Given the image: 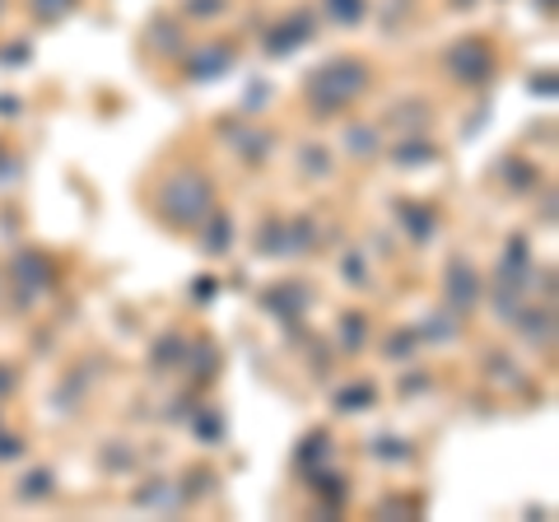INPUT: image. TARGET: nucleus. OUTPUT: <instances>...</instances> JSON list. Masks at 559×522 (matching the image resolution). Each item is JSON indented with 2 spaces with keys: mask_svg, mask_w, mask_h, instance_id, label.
<instances>
[{
  "mask_svg": "<svg viewBox=\"0 0 559 522\" xmlns=\"http://www.w3.org/2000/svg\"><path fill=\"white\" fill-rule=\"evenodd\" d=\"M159 215L173 229H201L215 215V182L201 168H178L168 173L159 187Z\"/></svg>",
  "mask_w": 559,
  "mask_h": 522,
  "instance_id": "1",
  "label": "nucleus"
},
{
  "mask_svg": "<svg viewBox=\"0 0 559 522\" xmlns=\"http://www.w3.org/2000/svg\"><path fill=\"white\" fill-rule=\"evenodd\" d=\"M364 94H369V66L355 57H331L308 80V103L318 117H336L345 108H355Z\"/></svg>",
  "mask_w": 559,
  "mask_h": 522,
  "instance_id": "2",
  "label": "nucleus"
},
{
  "mask_svg": "<svg viewBox=\"0 0 559 522\" xmlns=\"http://www.w3.org/2000/svg\"><path fill=\"white\" fill-rule=\"evenodd\" d=\"M443 66H448V75L457 84H489L495 71H499V57H495V47H489L485 38H466L457 47H448Z\"/></svg>",
  "mask_w": 559,
  "mask_h": 522,
  "instance_id": "3",
  "label": "nucleus"
},
{
  "mask_svg": "<svg viewBox=\"0 0 559 522\" xmlns=\"http://www.w3.org/2000/svg\"><path fill=\"white\" fill-rule=\"evenodd\" d=\"M312 33H318V14L312 10H294L289 20H280L271 28V38H266V51L271 57H289V51H299Z\"/></svg>",
  "mask_w": 559,
  "mask_h": 522,
  "instance_id": "4",
  "label": "nucleus"
},
{
  "mask_svg": "<svg viewBox=\"0 0 559 522\" xmlns=\"http://www.w3.org/2000/svg\"><path fill=\"white\" fill-rule=\"evenodd\" d=\"M443 294H448V308L452 312H471L480 304V275L466 266V261L457 257V261H448V271H443Z\"/></svg>",
  "mask_w": 559,
  "mask_h": 522,
  "instance_id": "5",
  "label": "nucleus"
},
{
  "mask_svg": "<svg viewBox=\"0 0 559 522\" xmlns=\"http://www.w3.org/2000/svg\"><path fill=\"white\" fill-rule=\"evenodd\" d=\"M224 71H234V47L229 43H210L197 57H187V80H219Z\"/></svg>",
  "mask_w": 559,
  "mask_h": 522,
  "instance_id": "6",
  "label": "nucleus"
},
{
  "mask_svg": "<svg viewBox=\"0 0 559 522\" xmlns=\"http://www.w3.org/2000/svg\"><path fill=\"white\" fill-rule=\"evenodd\" d=\"M345 154H349V159H378V154H382L378 127H364V121L345 127Z\"/></svg>",
  "mask_w": 559,
  "mask_h": 522,
  "instance_id": "7",
  "label": "nucleus"
},
{
  "mask_svg": "<svg viewBox=\"0 0 559 522\" xmlns=\"http://www.w3.org/2000/svg\"><path fill=\"white\" fill-rule=\"evenodd\" d=\"M392 159L401 168H419V164H433L439 159V150H433V141H425V135H411V141L392 145Z\"/></svg>",
  "mask_w": 559,
  "mask_h": 522,
  "instance_id": "8",
  "label": "nucleus"
},
{
  "mask_svg": "<svg viewBox=\"0 0 559 522\" xmlns=\"http://www.w3.org/2000/svg\"><path fill=\"white\" fill-rule=\"evenodd\" d=\"M14 271H20L24 281H28V289H47L51 281H57V271H51V261H47V257H38V252H24L20 261H14ZM28 289H24V294H28Z\"/></svg>",
  "mask_w": 559,
  "mask_h": 522,
  "instance_id": "9",
  "label": "nucleus"
},
{
  "mask_svg": "<svg viewBox=\"0 0 559 522\" xmlns=\"http://www.w3.org/2000/svg\"><path fill=\"white\" fill-rule=\"evenodd\" d=\"M322 10L331 24L355 28V24H364V14H369V0H322Z\"/></svg>",
  "mask_w": 559,
  "mask_h": 522,
  "instance_id": "10",
  "label": "nucleus"
},
{
  "mask_svg": "<svg viewBox=\"0 0 559 522\" xmlns=\"http://www.w3.org/2000/svg\"><path fill=\"white\" fill-rule=\"evenodd\" d=\"M271 312H280V318H299V312L308 308V289L304 285H285V289H271Z\"/></svg>",
  "mask_w": 559,
  "mask_h": 522,
  "instance_id": "11",
  "label": "nucleus"
},
{
  "mask_svg": "<svg viewBox=\"0 0 559 522\" xmlns=\"http://www.w3.org/2000/svg\"><path fill=\"white\" fill-rule=\"evenodd\" d=\"M229 238H234V224H229V215H210L205 224H201V242H205V252H224L229 248Z\"/></svg>",
  "mask_w": 559,
  "mask_h": 522,
  "instance_id": "12",
  "label": "nucleus"
},
{
  "mask_svg": "<svg viewBox=\"0 0 559 522\" xmlns=\"http://www.w3.org/2000/svg\"><path fill=\"white\" fill-rule=\"evenodd\" d=\"M396 211L406 215V229H411V238L425 242V238L433 234V211H429V205H411V201H401Z\"/></svg>",
  "mask_w": 559,
  "mask_h": 522,
  "instance_id": "13",
  "label": "nucleus"
},
{
  "mask_svg": "<svg viewBox=\"0 0 559 522\" xmlns=\"http://www.w3.org/2000/svg\"><path fill=\"white\" fill-rule=\"evenodd\" d=\"M257 248L266 252V257H280V252H289V234H285V220H266V224H261V238H257Z\"/></svg>",
  "mask_w": 559,
  "mask_h": 522,
  "instance_id": "14",
  "label": "nucleus"
},
{
  "mask_svg": "<svg viewBox=\"0 0 559 522\" xmlns=\"http://www.w3.org/2000/svg\"><path fill=\"white\" fill-rule=\"evenodd\" d=\"M75 5H80V0H28V10H33V20H38V24H61Z\"/></svg>",
  "mask_w": 559,
  "mask_h": 522,
  "instance_id": "15",
  "label": "nucleus"
},
{
  "mask_svg": "<svg viewBox=\"0 0 559 522\" xmlns=\"http://www.w3.org/2000/svg\"><path fill=\"white\" fill-rule=\"evenodd\" d=\"M373 396H378L373 382H359V388H345V392L336 396V411H369Z\"/></svg>",
  "mask_w": 559,
  "mask_h": 522,
  "instance_id": "16",
  "label": "nucleus"
},
{
  "mask_svg": "<svg viewBox=\"0 0 559 522\" xmlns=\"http://www.w3.org/2000/svg\"><path fill=\"white\" fill-rule=\"evenodd\" d=\"M51 490H57V481H51V472H43V466H38V472H28L24 476V485H20V499H47Z\"/></svg>",
  "mask_w": 559,
  "mask_h": 522,
  "instance_id": "17",
  "label": "nucleus"
},
{
  "mask_svg": "<svg viewBox=\"0 0 559 522\" xmlns=\"http://www.w3.org/2000/svg\"><path fill=\"white\" fill-rule=\"evenodd\" d=\"M513 322H518L532 341H546V336H550V327H555V322H550V312H536V308H532V312H522V308H518V318H513Z\"/></svg>",
  "mask_w": 559,
  "mask_h": 522,
  "instance_id": "18",
  "label": "nucleus"
},
{
  "mask_svg": "<svg viewBox=\"0 0 559 522\" xmlns=\"http://www.w3.org/2000/svg\"><path fill=\"white\" fill-rule=\"evenodd\" d=\"M271 145H275L271 131H242V135H238V154H248V159H266Z\"/></svg>",
  "mask_w": 559,
  "mask_h": 522,
  "instance_id": "19",
  "label": "nucleus"
},
{
  "mask_svg": "<svg viewBox=\"0 0 559 522\" xmlns=\"http://www.w3.org/2000/svg\"><path fill=\"white\" fill-rule=\"evenodd\" d=\"M499 173H509V178H513V182H509L513 191H527L532 182H540V173H536L532 164H522V159H503V168H499Z\"/></svg>",
  "mask_w": 559,
  "mask_h": 522,
  "instance_id": "20",
  "label": "nucleus"
},
{
  "mask_svg": "<svg viewBox=\"0 0 559 522\" xmlns=\"http://www.w3.org/2000/svg\"><path fill=\"white\" fill-rule=\"evenodd\" d=\"M182 351H187V341H182V336H164L159 345H154V364H173V369H178V364H182Z\"/></svg>",
  "mask_w": 559,
  "mask_h": 522,
  "instance_id": "21",
  "label": "nucleus"
},
{
  "mask_svg": "<svg viewBox=\"0 0 559 522\" xmlns=\"http://www.w3.org/2000/svg\"><path fill=\"white\" fill-rule=\"evenodd\" d=\"M364 327H369V322H364L359 312H349V318H341V332H345L341 341L349 345V351H359V345H364Z\"/></svg>",
  "mask_w": 559,
  "mask_h": 522,
  "instance_id": "22",
  "label": "nucleus"
},
{
  "mask_svg": "<svg viewBox=\"0 0 559 522\" xmlns=\"http://www.w3.org/2000/svg\"><path fill=\"white\" fill-rule=\"evenodd\" d=\"M419 336H425V341H452V318H429Z\"/></svg>",
  "mask_w": 559,
  "mask_h": 522,
  "instance_id": "23",
  "label": "nucleus"
},
{
  "mask_svg": "<svg viewBox=\"0 0 559 522\" xmlns=\"http://www.w3.org/2000/svg\"><path fill=\"white\" fill-rule=\"evenodd\" d=\"M187 10L197 20H215V14H224V0H187Z\"/></svg>",
  "mask_w": 559,
  "mask_h": 522,
  "instance_id": "24",
  "label": "nucleus"
},
{
  "mask_svg": "<svg viewBox=\"0 0 559 522\" xmlns=\"http://www.w3.org/2000/svg\"><path fill=\"white\" fill-rule=\"evenodd\" d=\"M312 458H318V462L326 458V434H312V439H308V448L299 452V462H312Z\"/></svg>",
  "mask_w": 559,
  "mask_h": 522,
  "instance_id": "25",
  "label": "nucleus"
},
{
  "mask_svg": "<svg viewBox=\"0 0 559 522\" xmlns=\"http://www.w3.org/2000/svg\"><path fill=\"white\" fill-rule=\"evenodd\" d=\"M197 434H201V439H219V434H224V420H219V415H201V420H197Z\"/></svg>",
  "mask_w": 559,
  "mask_h": 522,
  "instance_id": "26",
  "label": "nucleus"
},
{
  "mask_svg": "<svg viewBox=\"0 0 559 522\" xmlns=\"http://www.w3.org/2000/svg\"><path fill=\"white\" fill-rule=\"evenodd\" d=\"M304 168H308V173H326V168H331L326 150H304Z\"/></svg>",
  "mask_w": 559,
  "mask_h": 522,
  "instance_id": "27",
  "label": "nucleus"
},
{
  "mask_svg": "<svg viewBox=\"0 0 559 522\" xmlns=\"http://www.w3.org/2000/svg\"><path fill=\"white\" fill-rule=\"evenodd\" d=\"M24 452V439H10V434H0V462L5 458H20Z\"/></svg>",
  "mask_w": 559,
  "mask_h": 522,
  "instance_id": "28",
  "label": "nucleus"
},
{
  "mask_svg": "<svg viewBox=\"0 0 559 522\" xmlns=\"http://www.w3.org/2000/svg\"><path fill=\"white\" fill-rule=\"evenodd\" d=\"M345 281H364V261H359V252H349V261H345Z\"/></svg>",
  "mask_w": 559,
  "mask_h": 522,
  "instance_id": "29",
  "label": "nucleus"
},
{
  "mask_svg": "<svg viewBox=\"0 0 559 522\" xmlns=\"http://www.w3.org/2000/svg\"><path fill=\"white\" fill-rule=\"evenodd\" d=\"M415 351V336H396V341H388V355H411Z\"/></svg>",
  "mask_w": 559,
  "mask_h": 522,
  "instance_id": "30",
  "label": "nucleus"
},
{
  "mask_svg": "<svg viewBox=\"0 0 559 522\" xmlns=\"http://www.w3.org/2000/svg\"><path fill=\"white\" fill-rule=\"evenodd\" d=\"M191 289H197V299H201V304H210V299H215V281H197Z\"/></svg>",
  "mask_w": 559,
  "mask_h": 522,
  "instance_id": "31",
  "label": "nucleus"
},
{
  "mask_svg": "<svg viewBox=\"0 0 559 522\" xmlns=\"http://www.w3.org/2000/svg\"><path fill=\"white\" fill-rule=\"evenodd\" d=\"M532 90H536V94H555V75H536Z\"/></svg>",
  "mask_w": 559,
  "mask_h": 522,
  "instance_id": "32",
  "label": "nucleus"
},
{
  "mask_svg": "<svg viewBox=\"0 0 559 522\" xmlns=\"http://www.w3.org/2000/svg\"><path fill=\"white\" fill-rule=\"evenodd\" d=\"M0 57H5V61H24V57H28V47H5Z\"/></svg>",
  "mask_w": 559,
  "mask_h": 522,
  "instance_id": "33",
  "label": "nucleus"
},
{
  "mask_svg": "<svg viewBox=\"0 0 559 522\" xmlns=\"http://www.w3.org/2000/svg\"><path fill=\"white\" fill-rule=\"evenodd\" d=\"M14 112H20V103H14V98H0V117H14Z\"/></svg>",
  "mask_w": 559,
  "mask_h": 522,
  "instance_id": "34",
  "label": "nucleus"
},
{
  "mask_svg": "<svg viewBox=\"0 0 559 522\" xmlns=\"http://www.w3.org/2000/svg\"><path fill=\"white\" fill-rule=\"evenodd\" d=\"M536 5H540V10H546V14H550V10H555V0H536Z\"/></svg>",
  "mask_w": 559,
  "mask_h": 522,
  "instance_id": "35",
  "label": "nucleus"
},
{
  "mask_svg": "<svg viewBox=\"0 0 559 522\" xmlns=\"http://www.w3.org/2000/svg\"><path fill=\"white\" fill-rule=\"evenodd\" d=\"M452 5H476V0H452Z\"/></svg>",
  "mask_w": 559,
  "mask_h": 522,
  "instance_id": "36",
  "label": "nucleus"
},
{
  "mask_svg": "<svg viewBox=\"0 0 559 522\" xmlns=\"http://www.w3.org/2000/svg\"><path fill=\"white\" fill-rule=\"evenodd\" d=\"M0 14H5V0H0Z\"/></svg>",
  "mask_w": 559,
  "mask_h": 522,
  "instance_id": "37",
  "label": "nucleus"
},
{
  "mask_svg": "<svg viewBox=\"0 0 559 522\" xmlns=\"http://www.w3.org/2000/svg\"><path fill=\"white\" fill-rule=\"evenodd\" d=\"M0 154H5V145H0Z\"/></svg>",
  "mask_w": 559,
  "mask_h": 522,
  "instance_id": "38",
  "label": "nucleus"
}]
</instances>
